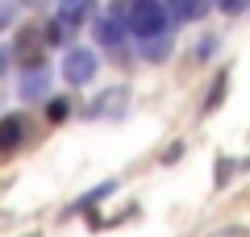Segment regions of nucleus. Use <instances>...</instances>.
Listing matches in <instances>:
<instances>
[{"label":"nucleus","mask_w":250,"mask_h":237,"mask_svg":"<svg viewBox=\"0 0 250 237\" xmlns=\"http://www.w3.org/2000/svg\"><path fill=\"white\" fill-rule=\"evenodd\" d=\"M125 29L138 34V38L163 34V29H167V9H163V0H134V9L125 13Z\"/></svg>","instance_id":"nucleus-1"},{"label":"nucleus","mask_w":250,"mask_h":237,"mask_svg":"<svg viewBox=\"0 0 250 237\" xmlns=\"http://www.w3.org/2000/svg\"><path fill=\"white\" fill-rule=\"evenodd\" d=\"M62 79L67 83H88V79H96V54L88 50V46H71L67 50V59H62Z\"/></svg>","instance_id":"nucleus-2"},{"label":"nucleus","mask_w":250,"mask_h":237,"mask_svg":"<svg viewBox=\"0 0 250 237\" xmlns=\"http://www.w3.org/2000/svg\"><path fill=\"white\" fill-rule=\"evenodd\" d=\"M96 42L108 46V50H117V46L125 42V13H104V17H96Z\"/></svg>","instance_id":"nucleus-3"},{"label":"nucleus","mask_w":250,"mask_h":237,"mask_svg":"<svg viewBox=\"0 0 250 237\" xmlns=\"http://www.w3.org/2000/svg\"><path fill=\"white\" fill-rule=\"evenodd\" d=\"M163 9L175 21H200L205 9H208V0H163Z\"/></svg>","instance_id":"nucleus-4"},{"label":"nucleus","mask_w":250,"mask_h":237,"mask_svg":"<svg viewBox=\"0 0 250 237\" xmlns=\"http://www.w3.org/2000/svg\"><path fill=\"white\" fill-rule=\"evenodd\" d=\"M46 88H50V75H46L42 67H34V71H25V75H21V100H42L46 96Z\"/></svg>","instance_id":"nucleus-5"},{"label":"nucleus","mask_w":250,"mask_h":237,"mask_svg":"<svg viewBox=\"0 0 250 237\" xmlns=\"http://www.w3.org/2000/svg\"><path fill=\"white\" fill-rule=\"evenodd\" d=\"M121 108H125V88H113V92H104V96L92 100L88 113H92V117H117Z\"/></svg>","instance_id":"nucleus-6"},{"label":"nucleus","mask_w":250,"mask_h":237,"mask_svg":"<svg viewBox=\"0 0 250 237\" xmlns=\"http://www.w3.org/2000/svg\"><path fill=\"white\" fill-rule=\"evenodd\" d=\"M21 117H4L0 121V154H9V150H17L21 146Z\"/></svg>","instance_id":"nucleus-7"},{"label":"nucleus","mask_w":250,"mask_h":237,"mask_svg":"<svg viewBox=\"0 0 250 237\" xmlns=\"http://www.w3.org/2000/svg\"><path fill=\"white\" fill-rule=\"evenodd\" d=\"M92 13V0H62V13H59V25H80L83 17Z\"/></svg>","instance_id":"nucleus-8"},{"label":"nucleus","mask_w":250,"mask_h":237,"mask_svg":"<svg viewBox=\"0 0 250 237\" xmlns=\"http://www.w3.org/2000/svg\"><path fill=\"white\" fill-rule=\"evenodd\" d=\"M167 38H163V34H150V38H146V46H142V54H146V59H150V62H159V59H167Z\"/></svg>","instance_id":"nucleus-9"},{"label":"nucleus","mask_w":250,"mask_h":237,"mask_svg":"<svg viewBox=\"0 0 250 237\" xmlns=\"http://www.w3.org/2000/svg\"><path fill=\"white\" fill-rule=\"evenodd\" d=\"M225 79H229V75H217L213 79V92H208V100H205V113H213V108L225 100Z\"/></svg>","instance_id":"nucleus-10"},{"label":"nucleus","mask_w":250,"mask_h":237,"mask_svg":"<svg viewBox=\"0 0 250 237\" xmlns=\"http://www.w3.org/2000/svg\"><path fill=\"white\" fill-rule=\"evenodd\" d=\"M67 113H71V104H67V100H50V104H46V121H54V125H59V121H67Z\"/></svg>","instance_id":"nucleus-11"},{"label":"nucleus","mask_w":250,"mask_h":237,"mask_svg":"<svg viewBox=\"0 0 250 237\" xmlns=\"http://www.w3.org/2000/svg\"><path fill=\"white\" fill-rule=\"evenodd\" d=\"M217 4H221V13H246L250 0H217Z\"/></svg>","instance_id":"nucleus-12"},{"label":"nucleus","mask_w":250,"mask_h":237,"mask_svg":"<svg viewBox=\"0 0 250 237\" xmlns=\"http://www.w3.org/2000/svg\"><path fill=\"white\" fill-rule=\"evenodd\" d=\"M213 237H246V229H242V225H229V229H221V233H213Z\"/></svg>","instance_id":"nucleus-13"},{"label":"nucleus","mask_w":250,"mask_h":237,"mask_svg":"<svg viewBox=\"0 0 250 237\" xmlns=\"http://www.w3.org/2000/svg\"><path fill=\"white\" fill-rule=\"evenodd\" d=\"M4 67H9V50L0 46V75H4Z\"/></svg>","instance_id":"nucleus-14"},{"label":"nucleus","mask_w":250,"mask_h":237,"mask_svg":"<svg viewBox=\"0 0 250 237\" xmlns=\"http://www.w3.org/2000/svg\"><path fill=\"white\" fill-rule=\"evenodd\" d=\"M4 21H9V17H0V29H4Z\"/></svg>","instance_id":"nucleus-15"}]
</instances>
